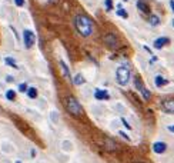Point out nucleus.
I'll use <instances>...</instances> for the list:
<instances>
[{"label":"nucleus","mask_w":174,"mask_h":163,"mask_svg":"<svg viewBox=\"0 0 174 163\" xmlns=\"http://www.w3.org/2000/svg\"><path fill=\"white\" fill-rule=\"evenodd\" d=\"M169 43H170L169 37H159L154 40L153 46H154V49H161V47H164L165 44H169Z\"/></svg>","instance_id":"6e6552de"},{"label":"nucleus","mask_w":174,"mask_h":163,"mask_svg":"<svg viewBox=\"0 0 174 163\" xmlns=\"http://www.w3.org/2000/svg\"><path fill=\"white\" fill-rule=\"evenodd\" d=\"M16 163H20V162H19V160H17V162H16Z\"/></svg>","instance_id":"cd10ccee"},{"label":"nucleus","mask_w":174,"mask_h":163,"mask_svg":"<svg viewBox=\"0 0 174 163\" xmlns=\"http://www.w3.org/2000/svg\"><path fill=\"white\" fill-rule=\"evenodd\" d=\"M14 3H16V6H19V7H22V6L24 5V0H14Z\"/></svg>","instance_id":"b1692460"},{"label":"nucleus","mask_w":174,"mask_h":163,"mask_svg":"<svg viewBox=\"0 0 174 163\" xmlns=\"http://www.w3.org/2000/svg\"><path fill=\"white\" fill-rule=\"evenodd\" d=\"M154 83H155L157 87H160V86H165V84H169V80L164 79V77H161V76H155Z\"/></svg>","instance_id":"9b49d317"},{"label":"nucleus","mask_w":174,"mask_h":163,"mask_svg":"<svg viewBox=\"0 0 174 163\" xmlns=\"http://www.w3.org/2000/svg\"><path fill=\"white\" fill-rule=\"evenodd\" d=\"M19 90L22 92V93H24V92L27 90V84H26V83H20L19 84Z\"/></svg>","instance_id":"4be33fe9"},{"label":"nucleus","mask_w":174,"mask_h":163,"mask_svg":"<svg viewBox=\"0 0 174 163\" xmlns=\"http://www.w3.org/2000/svg\"><path fill=\"white\" fill-rule=\"evenodd\" d=\"M140 92H141V94H143V99H144V100H150L151 93H150V90H148V89H147V87H143Z\"/></svg>","instance_id":"4468645a"},{"label":"nucleus","mask_w":174,"mask_h":163,"mask_svg":"<svg viewBox=\"0 0 174 163\" xmlns=\"http://www.w3.org/2000/svg\"><path fill=\"white\" fill-rule=\"evenodd\" d=\"M137 7H138V10H140L141 13H148V6L144 2H141V0L137 3Z\"/></svg>","instance_id":"ddd939ff"},{"label":"nucleus","mask_w":174,"mask_h":163,"mask_svg":"<svg viewBox=\"0 0 174 163\" xmlns=\"http://www.w3.org/2000/svg\"><path fill=\"white\" fill-rule=\"evenodd\" d=\"M121 122H123V125H124V126H126V127H127V129H128V130H130V129H131V126H130V125H128V123H127V120H126V119H121Z\"/></svg>","instance_id":"393cba45"},{"label":"nucleus","mask_w":174,"mask_h":163,"mask_svg":"<svg viewBox=\"0 0 174 163\" xmlns=\"http://www.w3.org/2000/svg\"><path fill=\"white\" fill-rule=\"evenodd\" d=\"M148 22H150L151 26H157V24L160 23V19H159V17H157L155 14H151L150 19H148Z\"/></svg>","instance_id":"dca6fc26"},{"label":"nucleus","mask_w":174,"mask_h":163,"mask_svg":"<svg viewBox=\"0 0 174 163\" xmlns=\"http://www.w3.org/2000/svg\"><path fill=\"white\" fill-rule=\"evenodd\" d=\"M106 9L107 10L113 9V0H106Z\"/></svg>","instance_id":"412c9836"},{"label":"nucleus","mask_w":174,"mask_h":163,"mask_svg":"<svg viewBox=\"0 0 174 163\" xmlns=\"http://www.w3.org/2000/svg\"><path fill=\"white\" fill-rule=\"evenodd\" d=\"M104 42H106V44H108L110 47H117L118 46V39L114 33H108L107 36L104 37Z\"/></svg>","instance_id":"39448f33"},{"label":"nucleus","mask_w":174,"mask_h":163,"mask_svg":"<svg viewBox=\"0 0 174 163\" xmlns=\"http://www.w3.org/2000/svg\"><path fill=\"white\" fill-rule=\"evenodd\" d=\"M153 150H154L157 154L164 153L165 150H167V144H165L164 142H155V143L153 144Z\"/></svg>","instance_id":"0eeeda50"},{"label":"nucleus","mask_w":174,"mask_h":163,"mask_svg":"<svg viewBox=\"0 0 174 163\" xmlns=\"http://www.w3.org/2000/svg\"><path fill=\"white\" fill-rule=\"evenodd\" d=\"M84 82H86V80L83 79V76H81L80 73H79V75H76V76H74V80H73V83L77 84V86H80V84H83Z\"/></svg>","instance_id":"2eb2a0df"},{"label":"nucleus","mask_w":174,"mask_h":163,"mask_svg":"<svg viewBox=\"0 0 174 163\" xmlns=\"http://www.w3.org/2000/svg\"><path fill=\"white\" fill-rule=\"evenodd\" d=\"M74 24H76L77 32L80 33L83 37H89L90 34L93 33V23H91V20H90L87 16H84V14L76 16Z\"/></svg>","instance_id":"f257e3e1"},{"label":"nucleus","mask_w":174,"mask_h":163,"mask_svg":"<svg viewBox=\"0 0 174 163\" xmlns=\"http://www.w3.org/2000/svg\"><path fill=\"white\" fill-rule=\"evenodd\" d=\"M5 62H6V63H7V65H10V66H12L13 69H19V67H17V65L14 63V60H13V59H10V57H6V59H5Z\"/></svg>","instance_id":"aec40b11"},{"label":"nucleus","mask_w":174,"mask_h":163,"mask_svg":"<svg viewBox=\"0 0 174 163\" xmlns=\"http://www.w3.org/2000/svg\"><path fill=\"white\" fill-rule=\"evenodd\" d=\"M60 67H61V72H63L64 77H66L67 80H71V75H70V70H69V66H67L63 60H60Z\"/></svg>","instance_id":"1a4fd4ad"},{"label":"nucleus","mask_w":174,"mask_h":163,"mask_svg":"<svg viewBox=\"0 0 174 163\" xmlns=\"http://www.w3.org/2000/svg\"><path fill=\"white\" fill-rule=\"evenodd\" d=\"M116 76H117L118 84L126 86V84L128 83V80H130V70H128V67H126V66H121V67H118L117 69Z\"/></svg>","instance_id":"7ed1b4c3"},{"label":"nucleus","mask_w":174,"mask_h":163,"mask_svg":"<svg viewBox=\"0 0 174 163\" xmlns=\"http://www.w3.org/2000/svg\"><path fill=\"white\" fill-rule=\"evenodd\" d=\"M134 84H136V89H137V90H138V92H140L141 89L144 87V86H143V83H141L140 77H136V79H134Z\"/></svg>","instance_id":"6ab92c4d"},{"label":"nucleus","mask_w":174,"mask_h":163,"mask_svg":"<svg viewBox=\"0 0 174 163\" xmlns=\"http://www.w3.org/2000/svg\"><path fill=\"white\" fill-rule=\"evenodd\" d=\"M118 135L121 136V137H124V139H126V140H128V142H130V137H128V136L126 135V133H123V130H120V132H118Z\"/></svg>","instance_id":"5701e85b"},{"label":"nucleus","mask_w":174,"mask_h":163,"mask_svg":"<svg viewBox=\"0 0 174 163\" xmlns=\"http://www.w3.org/2000/svg\"><path fill=\"white\" fill-rule=\"evenodd\" d=\"M23 37H24V44H26L27 49H30V47L34 44V42H36V36H34V33L32 32V30H27V29L23 32Z\"/></svg>","instance_id":"20e7f679"},{"label":"nucleus","mask_w":174,"mask_h":163,"mask_svg":"<svg viewBox=\"0 0 174 163\" xmlns=\"http://www.w3.org/2000/svg\"><path fill=\"white\" fill-rule=\"evenodd\" d=\"M163 109H164V110H165L167 113L173 115V112H174L173 100H164V102H163Z\"/></svg>","instance_id":"9d476101"},{"label":"nucleus","mask_w":174,"mask_h":163,"mask_svg":"<svg viewBox=\"0 0 174 163\" xmlns=\"http://www.w3.org/2000/svg\"><path fill=\"white\" fill-rule=\"evenodd\" d=\"M66 107L69 110V113L73 115V116H80L83 113V107H81L80 103L77 102V99L74 96H69L66 99Z\"/></svg>","instance_id":"f03ea898"},{"label":"nucleus","mask_w":174,"mask_h":163,"mask_svg":"<svg viewBox=\"0 0 174 163\" xmlns=\"http://www.w3.org/2000/svg\"><path fill=\"white\" fill-rule=\"evenodd\" d=\"M170 9H171V10L174 9V2H173V0H170Z\"/></svg>","instance_id":"bb28decb"},{"label":"nucleus","mask_w":174,"mask_h":163,"mask_svg":"<svg viewBox=\"0 0 174 163\" xmlns=\"http://www.w3.org/2000/svg\"><path fill=\"white\" fill-rule=\"evenodd\" d=\"M26 93H27V96L30 99H36V97H37V89H36V87H27Z\"/></svg>","instance_id":"f8f14e48"},{"label":"nucleus","mask_w":174,"mask_h":163,"mask_svg":"<svg viewBox=\"0 0 174 163\" xmlns=\"http://www.w3.org/2000/svg\"><path fill=\"white\" fill-rule=\"evenodd\" d=\"M94 97L97 99V100H108L110 96H108L106 89H96V92H94Z\"/></svg>","instance_id":"423d86ee"},{"label":"nucleus","mask_w":174,"mask_h":163,"mask_svg":"<svg viewBox=\"0 0 174 163\" xmlns=\"http://www.w3.org/2000/svg\"><path fill=\"white\" fill-rule=\"evenodd\" d=\"M6 80H7V82H13V76H7V77H6Z\"/></svg>","instance_id":"a878e982"},{"label":"nucleus","mask_w":174,"mask_h":163,"mask_svg":"<svg viewBox=\"0 0 174 163\" xmlns=\"http://www.w3.org/2000/svg\"><path fill=\"white\" fill-rule=\"evenodd\" d=\"M6 99H7V100H14V99H16V93H14V90L9 89V90L6 92Z\"/></svg>","instance_id":"f3484780"},{"label":"nucleus","mask_w":174,"mask_h":163,"mask_svg":"<svg viewBox=\"0 0 174 163\" xmlns=\"http://www.w3.org/2000/svg\"><path fill=\"white\" fill-rule=\"evenodd\" d=\"M117 14L118 16H121V17H124V19H127L128 17V14H127V12L124 9H121V6L118 5V10H117Z\"/></svg>","instance_id":"a211bd4d"}]
</instances>
